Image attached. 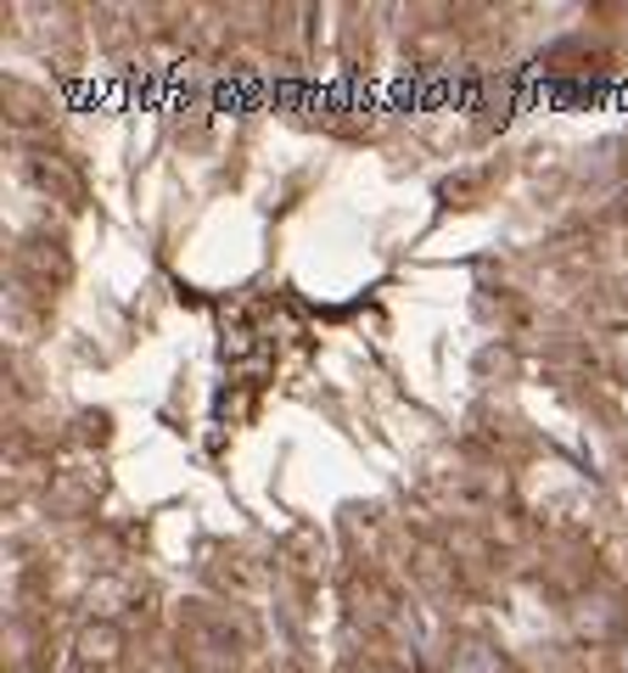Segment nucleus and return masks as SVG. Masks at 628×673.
Returning <instances> with one entry per match:
<instances>
[{"label": "nucleus", "mask_w": 628, "mask_h": 673, "mask_svg": "<svg viewBox=\"0 0 628 673\" xmlns=\"http://www.w3.org/2000/svg\"><path fill=\"white\" fill-rule=\"evenodd\" d=\"M119 645H124V634L113 623H90L79 634V667H113L119 662Z\"/></svg>", "instance_id": "f257e3e1"}, {"label": "nucleus", "mask_w": 628, "mask_h": 673, "mask_svg": "<svg viewBox=\"0 0 628 673\" xmlns=\"http://www.w3.org/2000/svg\"><path fill=\"white\" fill-rule=\"evenodd\" d=\"M449 673H505V656L483 640H466L455 656H449Z\"/></svg>", "instance_id": "f03ea898"}, {"label": "nucleus", "mask_w": 628, "mask_h": 673, "mask_svg": "<svg viewBox=\"0 0 628 673\" xmlns=\"http://www.w3.org/2000/svg\"><path fill=\"white\" fill-rule=\"evenodd\" d=\"M617 667H622V673H628V645H622V651H617Z\"/></svg>", "instance_id": "7ed1b4c3"}]
</instances>
